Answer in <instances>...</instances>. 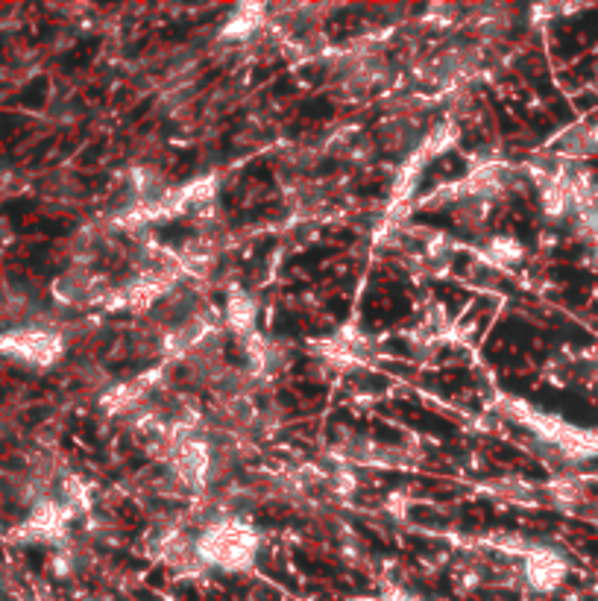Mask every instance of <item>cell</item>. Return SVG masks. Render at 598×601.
<instances>
[{
    "mask_svg": "<svg viewBox=\"0 0 598 601\" xmlns=\"http://www.w3.org/2000/svg\"><path fill=\"white\" fill-rule=\"evenodd\" d=\"M258 549H261L258 528L238 514L209 516L197 531V555L203 569L247 572L256 563Z\"/></svg>",
    "mask_w": 598,
    "mask_h": 601,
    "instance_id": "6da1fadb",
    "label": "cell"
},
{
    "mask_svg": "<svg viewBox=\"0 0 598 601\" xmlns=\"http://www.w3.org/2000/svg\"><path fill=\"white\" fill-rule=\"evenodd\" d=\"M566 575H569V560L563 558L557 549L534 546L522 558V581L534 593H555L557 587H563Z\"/></svg>",
    "mask_w": 598,
    "mask_h": 601,
    "instance_id": "7a4b0ae2",
    "label": "cell"
},
{
    "mask_svg": "<svg viewBox=\"0 0 598 601\" xmlns=\"http://www.w3.org/2000/svg\"><path fill=\"white\" fill-rule=\"evenodd\" d=\"M264 24H267L264 6H238L235 15H232V18L226 21V27H223V39H226V42H247V39L256 36Z\"/></svg>",
    "mask_w": 598,
    "mask_h": 601,
    "instance_id": "3957f363",
    "label": "cell"
},
{
    "mask_svg": "<svg viewBox=\"0 0 598 601\" xmlns=\"http://www.w3.org/2000/svg\"><path fill=\"white\" fill-rule=\"evenodd\" d=\"M484 256L490 258L493 264H511L516 258H522V247H519V241L511 238V235H496V238L487 241Z\"/></svg>",
    "mask_w": 598,
    "mask_h": 601,
    "instance_id": "277c9868",
    "label": "cell"
},
{
    "mask_svg": "<svg viewBox=\"0 0 598 601\" xmlns=\"http://www.w3.org/2000/svg\"><path fill=\"white\" fill-rule=\"evenodd\" d=\"M390 601H423V599H414V596H402V593H393V599Z\"/></svg>",
    "mask_w": 598,
    "mask_h": 601,
    "instance_id": "5b68a950",
    "label": "cell"
}]
</instances>
